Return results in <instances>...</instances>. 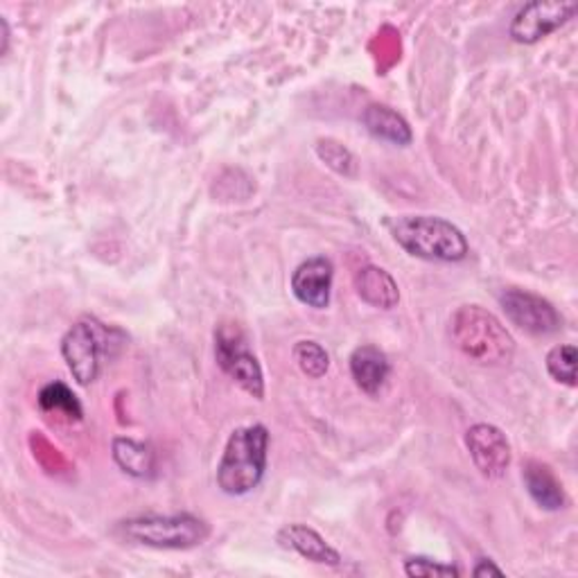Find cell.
Listing matches in <instances>:
<instances>
[{
	"instance_id": "18",
	"label": "cell",
	"mask_w": 578,
	"mask_h": 578,
	"mask_svg": "<svg viewBox=\"0 0 578 578\" xmlns=\"http://www.w3.org/2000/svg\"><path fill=\"white\" fill-rule=\"evenodd\" d=\"M294 359H296L298 368L312 379L324 377L331 366V357H328L326 348L312 339H303L294 346Z\"/></svg>"
},
{
	"instance_id": "20",
	"label": "cell",
	"mask_w": 578,
	"mask_h": 578,
	"mask_svg": "<svg viewBox=\"0 0 578 578\" xmlns=\"http://www.w3.org/2000/svg\"><path fill=\"white\" fill-rule=\"evenodd\" d=\"M316 154H318L321 161H324L328 168H333L337 174L355 176V172H357L355 156H353L351 150L344 148L342 143H337V141H333V139L318 141V143H316Z\"/></svg>"
},
{
	"instance_id": "23",
	"label": "cell",
	"mask_w": 578,
	"mask_h": 578,
	"mask_svg": "<svg viewBox=\"0 0 578 578\" xmlns=\"http://www.w3.org/2000/svg\"><path fill=\"white\" fill-rule=\"evenodd\" d=\"M0 30H3V48H0V54H6L8 48H10V28H8V21L0 17Z\"/></svg>"
},
{
	"instance_id": "11",
	"label": "cell",
	"mask_w": 578,
	"mask_h": 578,
	"mask_svg": "<svg viewBox=\"0 0 578 578\" xmlns=\"http://www.w3.org/2000/svg\"><path fill=\"white\" fill-rule=\"evenodd\" d=\"M389 373L392 364L377 346H359L353 351L351 375L364 394L377 396L384 384H387Z\"/></svg>"
},
{
	"instance_id": "6",
	"label": "cell",
	"mask_w": 578,
	"mask_h": 578,
	"mask_svg": "<svg viewBox=\"0 0 578 578\" xmlns=\"http://www.w3.org/2000/svg\"><path fill=\"white\" fill-rule=\"evenodd\" d=\"M215 357L222 371L233 377L240 387L255 400L265 398V377L263 368L249 351L246 337L237 326H220L215 331Z\"/></svg>"
},
{
	"instance_id": "17",
	"label": "cell",
	"mask_w": 578,
	"mask_h": 578,
	"mask_svg": "<svg viewBox=\"0 0 578 578\" xmlns=\"http://www.w3.org/2000/svg\"><path fill=\"white\" fill-rule=\"evenodd\" d=\"M39 407L45 414H59L67 420H82V405L63 382H50L39 394Z\"/></svg>"
},
{
	"instance_id": "9",
	"label": "cell",
	"mask_w": 578,
	"mask_h": 578,
	"mask_svg": "<svg viewBox=\"0 0 578 578\" xmlns=\"http://www.w3.org/2000/svg\"><path fill=\"white\" fill-rule=\"evenodd\" d=\"M468 453L477 470L488 479H499L510 466V443L506 434L488 423H479L466 434Z\"/></svg>"
},
{
	"instance_id": "4",
	"label": "cell",
	"mask_w": 578,
	"mask_h": 578,
	"mask_svg": "<svg viewBox=\"0 0 578 578\" xmlns=\"http://www.w3.org/2000/svg\"><path fill=\"white\" fill-rule=\"evenodd\" d=\"M115 531L126 542L154 549H192L211 536L209 523L190 513H179V516L148 513V516L122 520Z\"/></svg>"
},
{
	"instance_id": "19",
	"label": "cell",
	"mask_w": 578,
	"mask_h": 578,
	"mask_svg": "<svg viewBox=\"0 0 578 578\" xmlns=\"http://www.w3.org/2000/svg\"><path fill=\"white\" fill-rule=\"evenodd\" d=\"M576 357L578 355L571 344H560V346L551 348L547 355L549 375L556 382L567 384V387H576Z\"/></svg>"
},
{
	"instance_id": "3",
	"label": "cell",
	"mask_w": 578,
	"mask_h": 578,
	"mask_svg": "<svg viewBox=\"0 0 578 578\" xmlns=\"http://www.w3.org/2000/svg\"><path fill=\"white\" fill-rule=\"evenodd\" d=\"M270 432L265 425L237 427L224 447L217 466V486L233 497L258 488L267 470Z\"/></svg>"
},
{
	"instance_id": "7",
	"label": "cell",
	"mask_w": 578,
	"mask_h": 578,
	"mask_svg": "<svg viewBox=\"0 0 578 578\" xmlns=\"http://www.w3.org/2000/svg\"><path fill=\"white\" fill-rule=\"evenodd\" d=\"M499 303L510 324L529 335H551L562 326L558 310L547 298L527 290H506L499 296Z\"/></svg>"
},
{
	"instance_id": "15",
	"label": "cell",
	"mask_w": 578,
	"mask_h": 578,
	"mask_svg": "<svg viewBox=\"0 0 578 578\" xmlns=\"http://www.w3.org/2000/svg\"><path fill=\"white\" fill-rule=\"evenodd\" d=\"M527 493L545 510H560L565 506V490L556 479L554 470L540 462H527L523 473Z\"/></svg>"
},
{
	"instance_id": "21",
	"label": "cell",
	"mask_w": 578,
	"mask_h": 578,
	"mask_svg": "<svg viewBox=\"0 0 578 578\" xmlns=\"http://www.w3.org/2000/svg\"><path fill=\"white\" fill-rule=\"evenodd\" d=\"M405 574L407 576H462V569L455 565L436 562L425 556H416L405 562Z\"/></svg>"
},
{
	"instance_id": "10",
	"label": "cell",
	"mask_w": 578,
	"mask_h": 578,
	"mask_svg": "<svg viewBox=\"0 0 578 578\" xmlns=\"http://www.w3.org/2000/svg\"><path fill=\"white\" fill-rule=\"evenodd\" d=\"M333 276V263L324 255H316V258H310L296 267L292 274V292L303 305L324 310L331 303Z\"/></svg>"
},
{
	"instance_id": "8",
	"label": "cell",
	"mask_w": 578,
	"mask_h": 578,
	"mask_svg": "<svg viewBox=\"0 0 578 578\" xmlns=\"http://www.w3.org/2000/svg\"><path fill=\"white\" fill-rule=\"evenodd\" d=\"M576 3H558V0H536L525 6L510 23V37L518 43H538L540 39L556 32L574 14Z\"/></svg>"
},
{
	"instance_id": "12",
	"label": "cell",
	"mask_w": 578,
	"mask_h": 578,
	"mask_svg": "<svg viewBox=\"0 0 578 578\" xmlns=\"http://www.w3.org/2000/svg\"><path fill=\"white\" fill-rule=\"evenodd\" d=\"M278 542L292 551H296L298 556L312 560V562H321V565H333L337 567L342 562V556L335 547H331L326 542V538L316 534L314 529L305 527V525H287L281 529L278 534Z\"/></svg>"
},
{
	"instance_id": "14",
	"label": "cell",
	"mask_w": 578,
	"mask_h": 578,
	"mask_svg": "<svg viewBox=\"0 0 578 578\" xmlns=\"http://www.w3.org/2000/svg\"><path fill=\"white\" fill-rule=\"evenodd\" d=\"M355 290L359 298L379 310H394L400 301L398 283L389 272L368 265L355 274Z\"/></svg>"
},
{
	"instance_id": "13",
	"label": "cell",
	"mask_w": 578,
	"mask_h": 578,
	"mask_svg": "<svg viewBox=\"0 0 578 578\" xmlns=\"http://www.w3.org/2000/svg\"><path fill=\"white\" fill-rule=\"evenodd\" d=\"M362 122H364V126H366L371 136H375L384 143L407 148L414 141L409 122L398 111H394L392 107L368 104L362 113Z\"/></svg>"
},
{
	"instance_id": "22",
	"label": "cell",
	"mask_w": 578,
	"mask_h": 578,
	"mask_svg": "<svg viewBox=\"0 0 578 578\" xmlns=\"http://www.w3.org/2000/svg\"><path fill=\"white\" fill-rule=\"evenodd\" d=\"M473 574L481 578V576H501L504 571H501V569H499L490 558H481V560L475 565Z\"/></svg>"
},
{
	"instance_id": "2",
	"label": "cell",
	"mask_w": 578,
	"mask_h": 578,
	"mask_svg": "<svg viewBox=\"0 0 578 578\" xmlns=\"http://www.w3.org/2000/svg\"><path fill=\"white\" fill-rule=\"evenodd\" d=\"M457 348L481 366H504L516 355V339L501 321L481 305H464L449 321Z\"/></svg>"
},
{
	"instance_id": "16",
	"label": "cell",
	"mask_w": 578,
	"mask_h": 578,
	"mask_svg": "<svg viewBox=\"0 0 578 578\" xmlns=\"http://www.w3.org/2000/svg\"><path fill=\"white\" fill-rule=\"evenodd\" d=\"M113 462L136 479H145L154 475L156 457L154 449L141 440L134 438H113Z\"/></svg>"
},
{
	"instance_id": "1",
	"label": "cell",
	"mask_w": 578,
	"mask_h": 578,
	"mask_svg": "<svg viewBox=\"0 0 578 578\" xmlns=\"http://www.w3.org/2000/svg\"><path fill=\"white\" fill-rule=\"evenodd\" d=\"M394 240L414 258L434 263H462L468 258L466 235L443 217L400 215L387 222Z\"/></svg>"
},
{
	"instance_id": "5",
	"label": "cell",
	"mask_w": 578,
	"mask_h": 578,
	"mask_svg": "<svg viewBox=\"0 0 578 578\" xmlns=\"http://www.w3.org/2000/svg\"><path fill=\"white\" fill-rule=\"evenodd\" d=\"M118 331L107 328L93 316L80 318L61 339V355L69 371L82 387H89L100 375L102 357L109 355V346L118 344L111 339Z\"/></svg>"
}]
</instances>
